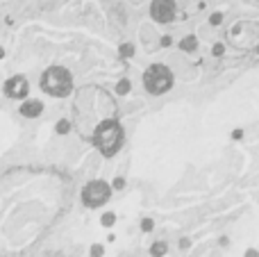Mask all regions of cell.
I'll return each instance as SVG.
<instances>
[{
    "mask_svg": "<svg viewBox=\"0 0 259 257\" xmlns=\"http://www.w3.org/2000/svg\"><path fill=\"white\" fill-rule=\"evenodd\" d=\"M94 146L105 155L112 157L123 146V127L116 118H103L94 130Z\"/></svg>",
    "mask_w": 259,
    "mask_h": 257,
    "instance_id": "1",
    "label": "cell"
},
{
    "mask_svg": "<svg viewBox=\"0 0 259 257\" xmlns=\"http://www.w3.org/2000/svg\"><path fill=\"white\" fill-rule=\"evenodd\" d=\"M41 89L48 96H53V98H68L73 94V89H75L71 71L64 66L46 68L44 75H41Z\"/></svg>",
    "mask_w": 259,
    "mask_h": 257,
    "instance_id": "2",
    "label": "cell"
},
{
    "mask_svg": "<svg viewBox=\"0 0 259 257\" xmlns=\"http://www.w3.org/2000/svg\"><path fill=\"white\" fill-rule=\"evenodd\" d=\"M143 87L150 96H161L173 87V73L166 64H152L143 73Z\"/></svg>",
    "mask_w": 259,
    "mask_h": 257,
    "instance_id": "3",
    "label": "cell"
},
{
    "mask_svg": "<svg viewBox=\"0 0 259 257\" xmlns=\"http://www.w3.org/2000/svg\"><path fill=\"white\" fill-rule=\"evenodd\" d=\"M109 196H112V187L105 180H94L82 189V200L87 207H100L103 203H107Z\"/></svg>",
    "mask_w": 259,
    "mask_h": 257,
    "instance_id": "4",
    "label": "cell"
},
{
    "mask_svg": "<svg viewBox=\"0 0 259 257\" xmlns=\"http://www.w3.org/2000/svg\"><path fill=\"white\" fill-rule=\"evenodd\" d=\"M3 91H5V96H7V98L23 100L27 94H30V82H27L25 75H12L3 84Z\"/></svg>",
    "mask_w": 259,
    "mask_h": 257,
    "instance_id": "5",
    "label": "cell"
},
{
    "mask_svg": "<svg viewBox=\"0 0 259 257\" xmlns=\"http://www.w3.org/2000/svg\"><path fill=\"white\" fill-rule=\"evenodd\" d=\"M175 0H152L150 3V16L157 23H170L175 18Z\"/></svg>",
    "mask_w": 259,
    "mask_h": 257,
    "instance_id": "6",
    "label": "cell"
},
{
    "mask_svg": "<svg viewBox=\"0 0 259 257\" xmlns=\"http://www.w3.org/2000/svg\"><path fill=\"white\" fill-rule=\"evenodd\" d=\"M18 112L25 118H36L44 114V103H41V100H25V103L18 107Z\"/></svg>",
    "mask_w": 259,
    "mask_h": 257,
    "instance_id": "7",
    "label": "cell"
},
{
    "mask_svg": "<svg viewBox=\"0 0 259 257\" xmlns=\"http://www.w3.org/2000/svg\"><path fill=\"white\" fill-rule=\"evenodd\" d=\"M180 48H182L184 53H193V50L198 48V39L196 36H187V39L180 41Z\"/></svg>",
    "mask_w": 259,
    "mask_h": 257,
    "instance_id": "8",
    "label": "cell"
},
{
    "mask_svg": "<svg viewBox=\"0 0 259 257\" xmlns=\"http://www.w3.org/2000/svg\"><path fill=\"white\" fill-rule=\"evenodd\" d=\"M150 253L155 255V257H161V255H166V244H164V241H157V244H152Z\"/></svg>",
    "mask_w": 259,
    "mask_h": 257,
    "instance_id": "9",
    "label": "cell"
},
{
    "mask_svg": "<svg viewBox=\"0 0 259 257\" xmlns=\"http://www.w3.org/2000/svg\"><path fill=\"white\" fill-rule=\"evenodd\" d=\"M127 91H130V82H127V80H121V82H118V84H116V94L125 96Z\"/></svg>",
    "mask_w": 259,
    "mask_h": 257,
    "instance_id": "10",
    "label": "cell"
},
{
    "mask_svg": "<svg viewBox=\"0 0 259 257\" xmlns=\"http://www.w3.org/2000/svg\"><path fill=\"white\" fill-rule=\"evenodd\" d=\"M68 130H71V123H68V121H59L57 123V132H62V135H64V132H68Z\"/></svg>",
    "mask_w": 259,
    "mask_h": 257,
    "instance_id": "11",
    "label": "cell"
},
{
    "mask_svg": "<svg viewBox=\"0 0 259 257\" xmlns=\"http://www.w3.org/2000/svg\"><path fill=\"white\" fill-rule=\"evenodd\" d=\"M121 55L123 57H130L132 55V46H121Z\"/></svg>",
    "mask_w": 259,
    "mask_h": 257,
    "instance_id": "12",
    "label": "cell"
},
{
    "mask_svg": "<svg viewBox=\"0 0 259 257\" xmlns=\"http://www.w3.org/2000/svg\"><path fill=\"white\" fill-rule=\"evenodd\" d=\"M112 217H114V214H107V217H105V219H103V223H105V226H107V223H112V221H114V219H112Z\"/></svg>",
    "mask_w": 259,
    "mask_h": 257,
    "instance_id": "13",
    "label": "cell"
},
{
    "mask_svg": "<svg viewBox=\"0 0 259 257\" xmlns=\"http://www.w3.org/2000/svg\"><path fill=\"white\" fill-rule=\"evenodd\" d=\"M214 55H223V46H214Z\"/></svg>",
    "mask_w": 259,
    "mask_h": 257,
    "instance_id": "14",
    "label": "cell"
},
{
    "mask_svg": "<svg viewBox=\"0 0 259 257\" xmlns=\"http://www.w3.org/2000/svg\"><path fill=\"white\" fill-rule=\"evenodd\" d=\"M248 257H259V255H257V250H248Z\"/></svg>",
    "mask_w": 259,
    "mask_h": 257,
    "instance_id": "15",
    "label": "cell"
},
{
    "mask_svg": "<svg viewBox=\"0 0 259 257\" xmlns=\"http://www.w3.org/2000/svg\"><path fill=\"white\" fill-rule=\"evenodd\" d=\"M5 57V50H3V46H0V59H3Z\"/></svg>",
    "mask_w": 259,
    "mask_h": 257,
    "instance_id": "16",
    "label": "cell"
}]
</instances>
